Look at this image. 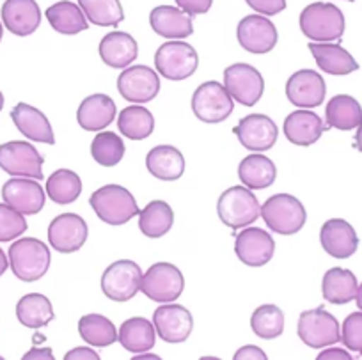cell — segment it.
Returning a JSON list of instances; mask_svg holds the SVG:
<instances>
[{"instance_id": "obj_14", "label": "cell", "mask_w": 362, "mask_h": 360, "mask_svg": "<svg viewBox=\"0 0 362 360\" xmlns=\"http://www.w3.org/2000/svg\"><path fill=\"white\" fill-rule=\"evenodd\" d=\"M89 236L86 220L76 213H62L48 226V242L61 254H73L83 247Z\"/></svg>"}, {"instance_id": "obj_48", "label": "cell", "mask_w": 362, "mask_h": 360, "mask_svg": "<svg viewBox=\"0 0 362 360\" xmlns=\"http://www.w3.org/2000/svg\"><path fill=\"white\" fill-rule=\"evenodd\" d=\"M64 360H100V355L90 348H75L66 353Z\"/></svg>"}, {"instance_id": "obj_44", "label": "cell", "mask_w": 362, "mask_h": 360, "mask_svg": "<svg viewBox=\"0 0 362 360\" xmlns=\"http://www.w3.org/2000/svg\"><path fill=\"white\" fill-rule=\"evenodd\" d=\"M341 342L351 352L362 353V313H351L341 328Z\"/></svg>"}, {"instance_id": "obj_34", "label": "cell", "mask_w": 362, "mask_h": 360, "mask_svg": "<svg viewBox=\"0 0 362 360\" xmlns=\"http://www.w3.org/2000/svg\"><path fill=\"white\" fill-rule=\"evenodd\" d=\"M45 15H47V20L54 27V30H57L59 34L75 36V34L89 29V20L83 15L82 8L69 2V0L55 2L54 6L47 9Z\"/></svg>"}, {"instance_id": "obj_21", "label": "cell", "mask_w": 362, "mask_h": 360, "mask_svg": "<svg viewBox=\"0 0 362 360\" xmlns=\"http://www.w3.org/2000/svg\"><path fill=\"white\" fill-rule=\"evenodd\" d=\"M320 243L329 256L348 260L358 249V236L351 223L343 219L327 220L320 231Z\"/></svg>"}, {"instance_id": "obj_10", "label": "cell", "mask_w": 362, "mask_h": 360, "mask_svg": "<svg viewBox=\"0 0 362 360\" xmlns=\"http://www.w3.org/2000/svg\"><path fill=\"white\" fill-rule=\"evenodd\" d=\"M298 337L309 348H325L341 341V328L336 318L323 307L304 310L298 318Z\"/></svg>"}, {"instance_id": "obj_27", "label": "cell", "mask_w": 362, "mask_h": 360, "mask_svg": "<svg viewBox=\"0 0 362 360\" xmlns=\"http://www.w3.org/2000/svg\"><path fill=\"white\" fill-rule=\"evenodd\" d=\"M100 57L114 69H124L137 59L139 45L128 33L114 30L100 41Z\"/></svg>"}, {"instance_id": "obj_3", "label": "cell", "mask_w": 362, "mask_h": 360, "mask_svg": "<svg viewBox=\"0 0 362 360\" xmlns=\"http://www.w3.org/2000/svg\"><path fill=\"white\" fill-rule=\"evenodd\" d=\"M9 267L23 282H36L48 272L52 256L48 247L37 238H20L9 247Z\"/></svg>"}, {"instance_id": "obj_43", "label": "cell", "mask_w": 362, "mask_h": 360, "mask_svg": "<svg viewBox=\"0 0 362 360\" xmlns=\"http://www.w3.org/2000/svg\"><path fill=\"white\" fill-rule=\"evenodd\" d=\"M25 231V216L6 202H0V242H13Z\"/></svg>"}, {"instance_id": "obj_45", "label": "cell", "mask_w": 362, "mask_h": 360, "mask_svg": "<svg viewBox=\"0 0 362 360\" xmlns=\"http://www.w3.org/2000/svg\"><path fill=\"white\" fill-rule=\"evenodd\" d=\"M247 4L259 15L274 16L286 9V0H245Z\"/></svg>"}, {"instance_id": "obj_53", "label": "cell", "mask_w": 362, "mask_h": 360, "mask_svg": "<svg viewBox=\"0 0 362 360\" xmlns=\"http://www.w3.org/2000/svg\"><path fill=\"white\" fill-rule=\"evenodd\" d=\"M355 302H357V307H358V309L362 310V284L358 286V289H357V296H355Z\"/></svg>"}, {"instance_id": "obj_20", "label": "cell", "mask_w": 362, "mask_h": 360, "mask_svg": "<svg viewBox=\"0 0 362 360\" xmlns=\"http://www.w3.org/2000/svg\"><path fill=\"white\" fill-rule=\"evenodd\" d=\"M325 80L318 71L300 69L295 71L286 82V96L295 107L315 108L325 100Z\"/></svg>"}, {"instance_id": "obj_46", "label": "cell", "mask_w": 362, "mask_h": 360, "mask_svg": "<svg viewBox=\"0 0 362 360\" xmlns=\"http://www.w3.org/2000/svg\"><path fill=\"white\" fill-rule=\"evenodd\" d=\"M177 8L183 9L187 15L196 16V15H204V13L210 11L214 0H176Z\"/></svg>"}, {"instance_id": "obj_2", "label": "cell", "mask_w": 362, "mask_h": 360, "mask_svg": "<svg viewBox=\"0 0 362 360\" xmlns=\"http://www.w3.org/2000/svg\"><path fill=\"white\" fill-rule=\"evenodd\" d=\"M89 204L102 222L114 227L130 222L134 216L141 213L132 192L121 185L114 183L105 185V187L93 192Z\"/></svg>"}, {"instance_id": "obj_35", "label": "cell", "mask_w": 362, "mask_h": 360, "mask_svg": "<svg viewBox=\"0 0 362 360\" xmlns=\"http://www.w3.org/2000/svg\"><path fill=\"white\" fill-rule=\"evenodd\" d=\"M16 318L27 328L47 327L55 318L52 302L41 293H29L20 298L16 306Z\"/></svg>"}, {"instance_id": "obj_50", "label": "cell", "mask_w": 362, "mask_h": 360, "mask_svg": "<svg viewBox=\"0 0 362 360\" xmlns=\"http://www.w3.org/2000/svg\"><path fill=\"white\" fill-rule=\"evenodd\" d=\"M34 359L54 360V355H52L50 348H33L30 352H27L25 355H23V360H34Z\"/></svg>"}, {"instance_id": "obj_11", "label": "cell", "mask_w": 362, "mask_h": 360, "mask_svg": "<svg viewBox=\"0 0 362 360\" xmlns=\"http://www.w3.org/2000/svg\"><path fill=\"white\" fill-rule=\"evenodd\" d=\"M142 270L135 261L119 260L102 275V289L114 302H128L141 291Z\"/></svg>"}, {"instance_id": "obj_47", "label": "cell", "mask_w": 362, "mask_h": 360, "mask_svg": "<svg viewBox=\"0 0 362 360\" xmlns=\"http://www.w3.org/2000/svg\"><path fill=\"white\" fill-rule=\"evenodd\" d=\"M235 360H268L267 353L257 346H243L233 356Z\"/></svg>"}, {"instance_id": "obj_33", "label": "cell", "mask_w": 362, "mask_h": 360, "mask_svg": "<svg viewBox=\"0 0 362 360\" xmlns=\"http://www.w3.org/2000/svg\"><path fill=\"white\" fill-rule=\"evenodd\" d=\"M357 277L346 268H330L322 281L323 298L334 306H344L357 296Z\"/></svg>"}, {"instance_id": "obj_22", "label": "cell", "mask_w": 362, "mask_h": 360, "mask_svg": "<svg viewBox=\"0 0 362 360\" xmlns=\"http://www.w3.org/2000/svg\"><path fill=\"white\" fill-rule=\"evenodd\" d=\"M2 22L15 36H30L41 25V9L36 0H6Z\"/></svg>"}, {"instance_id": "obj_57", "label": "cell", "mask_w": 362, "mask_h": 360, "mask_svg": "<svg viewBox=\"0 0 362 360\" xmlns=\"http://www.w3.org/2000/svg\"><path fill=\"white\" fill-rule=\"evenodd\" d=\"M348 2H354V0H348Z\"/></svg>"}, {"instance_id": "obj_41", "label": "cell", "mask_w": 362, "mask_h": 360, "mask_svg": "<svg viewBox=\"0 0 362 360\" xmlns=\"http://www.w3.org/2000/svg\"><path fill=\"white\" fill-rule=\"evenodd\" d=\"M127 148L123 139L114 132H100L90 142V156L102 167H116L123 160Z\"/></svg>"}, {"instance_id": "obj_17", "label": "cell", "mask_w": 362, "mask_h": 360, "mask_svg": "<svg viewBox=\"0 0 362 360\" xmlns=\"http://www.w3.org/2000/svg\"><path fill=\"white\" fill-rule=\"evenodd\" d=\"M153 325L160 339L170 344L185 342L194 328V318L189 309L177 303H163L153 314Z\"/></svg>"}, {"instance_id": "obj_24", "label": "cell", "mask_w": 362, "mask_h": 360, "mask_svg": "<svg viewBox=\"0 0 362 360\" xmlns=\"http://www.w3.org/2000/svg\"><path fill=\"white\" fill-rule=\"evenodd\" d=\"M149 25L153 33L165 40H185L192 36V16L174 6H158L149 13Z\"/></svg>"}, {"instance_id": "obj_4", "label": "cell", "mask_w": 362, "mask_h": 360, "mask_svg": "<svg viewBox=\"0 0 362 360\" xmlns=\"http://www.w3.org/2000/svg\"><path fill=\"white\" fill-rule=\"evenodd\" d=\"M261 216L267 227L283 236L298 233L308 220L304 204L290 194H276L268 197L261 206Z\"/></svg>"}, {"instance_id": "obj_32", "label": "cell", "mask_w": 362, "mask_h": 360, "mask_svg": "<svg viewBox=\"0 0 362 360\" xmlns=\"http://www.w3.org/2000/svg\"><path fill=\"white\" fill-rule=\"evenodd\" d=\"M362 123V107L354 96L337 94L327 103L325 108V127L336 130H354Z\"/></svg>"}, {"instance_id": "obj_5", "label": "cell", "mask_w": 362, "mask_h": 360, "mask_svg": "<svg viewBox=\"0 0 362 360\" xmlns=\"http://www.w3.org/2000/svg\"><path fill=\"white\" fill-rule=\"evenodd\" d=\"M218 219L231 229L249 227L261 216V206L252 190L247 187H231L218 197Z\"/></svg>"}, {"instance_id": "obj_1", "label": "cell", "mask_w": 362, "mask_h": 360, "mask_svg": "<svg viewBox=\"0 0 362 360\" xmlns=\"http://www.w3.org/2000/svg\"><path fill=\"white\" fill-rule=\"evenodd\" d=\"M300 30L315 43L339 41L344 34V15L330 2H313L300 13Z\"/></svg>"}, {"instance_id": "obj_52", "label": "cell", "mask_w": 362, "mask_h": 360, "mask_svg": "<svg viewBox=\"0 0 362 360\" xmlns=\"http://www.w3.org/2000/svg\"><path fill=\"white\" fill-rule=\"evenodd\" d=\"M355 148L362 153V123L358 124L357 134H355Z\"/></svg>"}, {"instance_id": "obj_12", "label": "cell", "mask_w": 362, "mask_h": 360, "mask_svg": "<svg viewBox=\"0 0 362 360\" xmlns=\"http://www.w3.org/2000/svg\"><path fill=\"white\" fill-rule=\"evenodd\" d=\"M224 87L233 100L245 107H252L263 96L264 80L254 66L236 62L224 69Z\"/></svg>"}, {"instance_id": "obj_37", "label": "cell", "mask_w": 362, "mask_h": 360, "mask_svg": "<svg viewBox=\"0 0 362 360\" xmlns=\"http://www.w3.org/2000/svg\"><path fill=\"white\" fill-rule=\"evenodd\" d=\"M117 128L130 141H144L155 130V117L142 105H130L121 110Z\"/></svg>"}, {"instance_id": "obj_54", "label": "cell", "mask_w": 362, "mask_h": 360, "mask_svg": "<svg viewBox=\"0 0 362 360\" xmlns=\"http://www.w3.org/2000/svg\"><path fill=\"white\" fill-rule=\"evenodd\" d=\"M141 359H155V360H158L160 356L158 355H151V353H146V355H141V353H139L137 356H134V360H141Z\"/></svg>"}, {"instance_id": "obj_26", "label": "cell", "mask_w": 362, "mask_h": 360, "mask_svg": "<svg viewBox=\"0 0 362 360\" xmlns=\"http://www.w3.org/2000/svg\"><path fill=\"white\" fill-rule=\"evenodd\" d=\"M116 119V103L107 94H90L80 103L76 121L87 132H102Z\"/></svg>"}, {"instance_id": "obj_7", "label": "cell", "mask_w": 362, "mask_h": 360, "mask_svg": "<svg viewBox=\"0 0 362 360\" xmlns=\"http://www.w3.org/2000/svg\"><path fill=\"white\" fill-rule=\"evenodd\" d=\"M185 289V277L170 263H155L146 270L141 281V291L158 303L174 302Z\"/></svg>"}, {"instance_id": "obj_30", "label": "cell", "mask_w": 362, "mask_h": 360, "mask_svg": "<svg viewBox=\"0 0 362 360\" xmlns=\"http://www.w3.org/2000/svg\"><path fill=\"white\" fill-rule=\"evenodd\" d=\"M238 178L243 187L250 190H263L272 187L276 181V163L261 153H252L240 162Z\"/></svg>"}, {"instance_id": "obj_49", "label": "cell", "mask_w": 362, "mask_h": 360, "mask_svg": "<svg viewBox=\"0 0 362 360\" xmlns=\"http://www.w3.org/2000/svg\"><path fill=\"white\" fill-rule=\"evenodd\" d=\"M318 360H351V355H348V352L341 348H329V349H323L318 356Z\"/></svg>"}, {"instance_id": "obj_8", "label": "cell", "mask_w": 362, "mask_h": 360, "mask_svg": "<svg viewBox=\"0 0 362 360\" xmlns=\"http://www.w3.org/2000/svg\"><path fill=\"white\" fill-rule=\"evenodd\" d=\"M233 108H235V100L228 89L215 80L201 83L192 94V112L203 123H222L233 114Z\"/></svg>"}, {"instance_id": "obj_39", "label": "cell", "mask_w": 362, "mask_h": 360, "mask_svg": "<svg viewBox=\"0 0 362 360\" xmlns=\"http://www.w3.org/2000/svg\"><path fill=\"white\" fill-rule=\"evenodd\" d=\"M47 194L57 204H71L82 194V180L75 170L59 169L47 180Z\"/></svg>"}, {"instance_id": "obj_56", "label": "cell", "mask_w": 362, "mask_h": 360, "mask_svg": "<svg viewBox=\"0 0 362 360\" xmlns=\"http://www.w3.org/2000/svg\"><path fill=\"white\" fill-rule=\"evenodd\" d=\"M2 34H4V29H2V23H0V41H2Z\"/></svg>"}, {"instance_id": "obj_40", "label": "cell", "mask_w": 362, "mask_h": 360, "mask_svg": "<svg viewBox=\"0 0 362 360\" xmlns=\"http://www.w3.org/2000/svg\"><path fill=\"white\" fill-rule=\"evenodd\" d=\"M83 15L90 23L98 27L116 29L124 20L123 6L119 0H78Z\"/></svg>"}, {"instance_id": "obj_31", "label": "cell", "mask_w": 362, "mask_h": 360, "mask_svg": "<svg viewBox=\"0 0 362 360\" xmlns=\"http://www.w3.org/2000/svg\"><path fill=\"white\" fill-rule=\"evenodd\" d=\"M117 341L127 352L135 353V355L149 352L156 342L155 325L146 318H130L121 325L119 332H117Z\"/></svg>"}, {"instance_id": "obj_19", "label": "cell", "mask_w": 362, "mask_h": 360, "mask_svg": "<svg viewBox=\"0 0 362 360\" xmlns=\"http://www.w3.org/2000/svg\"><path fill=\"white\" fill-rule=\"evenodd\" d=\"M6 204L22 215H36L45 206V190L40 181L33 178H11L2 187Z\"/></svg>"}, {"instance_id": "obj_29", "label": "cell", "mask_w": 362, "mask_h": 360, "mask_svg": "<svg viewBox=\"0 0 362 360\" xmlns=\"http://www.w3.org/2000/svg\"><path fill=\"white\" fill-rule=\"evenodd\" d=\"M146 167L156 180L176 181L185 173V158L174 146H156L146 156Z\"/></svg>"}, {"instance_id": "obj_13", "label": "cell", "mask_w": 362, "mask_h": 360, "mask_svg": "<svg viewBox=\"0 0 362 360\" xmlns=\"http://www.w3.org/2000/svg\"><path fill=\"white\" fill-rule=\"evenodd\" d=\"M117 91L130 103H148L160 93L158 73L144 64L128 66L117 79Z\"/></svg>"}, {"instance_id": "obj_38", "label": "cell", "mask_w": 362, "mask_h": 360, "mask_svg": "<svg viewBox=\"0 0 362 360\" xmlns=\"http://www.w3.org/2000/svg\"><path fill=\"white\" fill-rule=\"evenodd\" d=\"M78 334L87 344L107 348L117 341V330L112 321L102 314H86L78 321Z\"/></svg>"}, {"instance_id": "obj_55", "label": "cell", "mask_w": 362, "mask_h": 360, "mask_svg": "<svg viewBox=\"0 0 362 360\" xmlns=\"http://www.w3.org/2000/svg\"><path fill=\"white\" fill-rule=\"evenodd\" d=\"M4 108V94H2V91H0V110Z\"/></svg>"}, {"instance_id": "obj_6", "label": "cell", "mask_w": 362, "mask_h": 360, "mask_svg": "<svg viewBox=\"0 0 362 360\" xmlns=\"http://www.w3.org/2000/svg\"><path fill=\"white\" fill-rule=\"evenodd\" d=\"M199 66V55L196 48L181 40H170L163 43L155 54V68L163 79L185 80L196 73Z\"/></svg>"}, {"instance_id": "obj_42", "label": "cell", "mask_w": 362, "mask_h": 360, "mask_svg": "<svg viewBox=\"0 0 362 360\" xmlns=\"http://www.w3.org/2000/svg\"><path fill=\"white\" fill-rule=\"evenodd\" d=\"M250 328L261 339H277L284 332V313L272 303L257 307L250 316Z\"/></svg>"}, {"instance_id": "obj_9", "label": "cell", "mask_w": 362, "mask_h": 360, "mask_svg": "<svg viewBox=\"0 0 362 360\" xmlns=\"http://www.w3.org/2000/svg\"><path fill=\"white\" fill-rule=\"evenodd\" d=\"M45 158L30 142L13 141L0 144V169L15 178L43 180Z\"/></svg>"}, {"instance_id": "obj_15", "label": "cell", "mask_w": 362, "mask_h": 360, "mask_svg": "<svg viewBox=\"0 0 362 360\" xmlns=\"http://www.w3.org/2000/svg\"><path fill=\"white\" fill-rule=\"evenodd\" d=\"M236 37L243 50L263 55L276 48L279 34L276 25L263 15H249L240 20L236 27Z\"/></svg>"}, {"instance_id": "obj_16", "label": "cell", "mask_w": 362, "mask_h": 360, "mask_svg": "<svg viewBox=\"0 0 362 360\" xmlns=\"http://www.w3.org/2000/svg\"><path fill=\"white\" fill-rule=\"evenodd\" d=\"M233 134L238 137L240 144L249 151H268L276 146L279 130L272 117L264 114H249L233 128Z\"/></svg>"}, {"instance_id": "obj_36", "label": "cell", "mask_w": 362, "mask_h": 360, "mask_svg": "<svg viewBox=\"0 0 362 360\" xmlns=\"http://www.w3.org/2000/svg\"><path fill=\"white\" fill-rule=\"evenodd\" d=\"M174 223L173 208L165 201H151L139 213V229L144 236L162 238L170 231Z\"/></svg>"}, {"instance_id": "obj_25", "label": "cell", "mask_w": 362, "mask_h": 360, "mask_svg": "<svg viewBox=\"0 0 362 360\" xmlns=\"http://www.w3.org/2000/svg\"><path fill=\"white\" fill-rule=\"evenodd\" d=\"M11 119L22 135L33 142L55 144V135L47 115L29 103H18L11 110Z\"/></svg>"}, {"instance_id": "obj_18", "label": "cell", "mask_w": 362, "mask_h": 360, "mask_svg": "<svg viewBox=\"0 0 362 360\" xmlns=\"http://www.w3.org/2000/svg\"><path fill=\"white\" fill-rule=\"evenodd\" d=\"M276 242L270 233L261 227H243L236 236L235 254L243 265L252 268L264 267L274 257Z\"/></svg>"}, {"instance_id": "obj_51", "label": "cell", "mask_w": 362, "mask_h": 360, "mask_svg": "<svg viewBox=\"0 0 362 360\" xmlns=\"http://www.w3.org/2000/svg\"><path fill=\"white\" fill-rule=\"evenodd\" d=\"M8 267H9L8 256H6V254H4V250L0 249V277H2V275L6 274V270H8Z\"/></svg>"}, {"instance_id": "obj_23", "label": "cell", "mask_w": 362, "mask_h": 360, "mask_svg": "<svg viewBox=\"0 0 362 360\" xmlns=\"http://www.w3.org/2000/svg\"><path fill=\"white\" fill-rule=\"evenodd\" d=\"M327 127L323 124L322 117L309 108H300L295 110L284 119L283 132L288 141L295 146H313L320 141Z\"/></svg>"}, {"instance_id": "obj_28", "label": "cell", "mask_w": 362, "mask_h": 360, "mask_svg": "<svg viewBox=\"0 0 362 360\" xmlns=\"http://www.w3.org/2000/svg\"><path fill=\"white\" fill-rule=\"evenodd\" d=\"M309 52L318 68L329 75H350L358 69V62L350 52L337 43H309Z\"/></svg>"}]
</instances>
